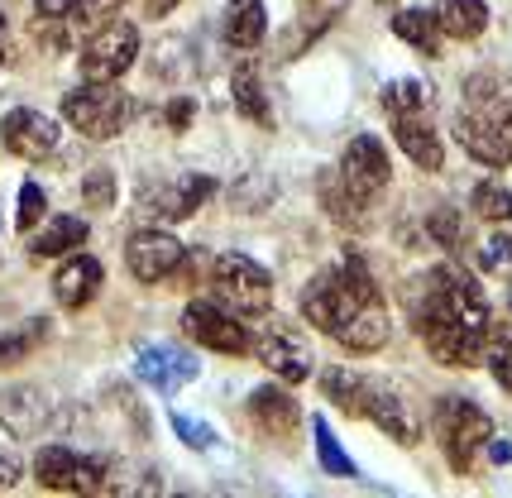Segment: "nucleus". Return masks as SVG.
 Returning a JSON list of instances; mask_svg holds the SVG:
<instances>
[{"mask_svg": "<svg viewBox=\"0 0 512 498\" xmlns=\"http://www.w3.org/2000/svg\"><path fill=\"white\" fill-rule=\"evenodd\" d=\"M120 5H125V0H77V15H82L87 24H96V29H101V20H106V15H115Z\"/></svg>", "mask_w": 512, "mask_h": 498, "instance_id": "c9c22d12", "label": "nucleus"}, {"mask_svg": "<svg viewBox=\"0 0 512 498\" xmlns=\"http://www.w3.org/2000/svg\"><path fill=\"white\" fill-rule=\"evenodd\" d=\"M101 278H106L101 259H91V254H72L63 269H58V278H53V297H58V307H67V312L87 307L91 297H96V288H101Z\"/></svg>", "mask_w": 512, "mask_h": 498, "instance_id": "a211bd4d", "label": "nucleus"}, {"mask_svg": "<svg viewBox=\"0 0 512 498\" xmlns=\"http://www.w3.org/2000/svg\"><path fill=\"white\" fill-rule=\"evenodd\" d=\"M125 264L139 283H163L182 264V245L168 230H134L130 245H125Z\"/></svg>", "mask_w": 512, "mask_h": 498, "instance_id": "9d476101", "label": "nucleus"}, {"mask_svg": "<svg viewBox=\"0 0 512 498\" xmlns=\"http://www.w3.org/2000/svg\"><path fill=\"white\" fill-rule=\"evenodd\" d=\"M503 264H512V235H489L484 240V249H479V269H503Z\"/></svg>", "mask_w": 512, "mask_h": 498, "instance_id": "f704fd0d", "label": "nucleus"}, {"mask_svg": "<svg viewBox=\"0 0 512 498\" xmlns=\"http://www.w3.org/2000/svg\"><path fill=\"white\" fill-rule=\"evenodd\" d=\"M211 293L216 302H225L230 312H240V317H259L268 312V302H273V283H268V273L245 259V254H216L211 259Z\"/></svg>", "mask_w": 512, "mask_h": 498, "instance_id": "f03ea898", "label": "nucleus"}, {"mask_svg": "<svg viewBox=\"0 0 512 498\" xmlns=\"http://www.w3.org/2000/svg\"><path fill=\"white\" fill-rule=\"evenodd\" d=\"M388 307H383V297H374V302H359L350 317L340 321V331H335V340L350 350V355H374V350H383L388 345Z\"/></svg>", "mask_w": 512, "mask_h": 498, "instance_id": "4468645a", "label": "nucleus"}, {"mask_svg": "<svg viewBox=\"0 0 512 498\" xmlns=\"http://www.w3.org/2000/svg\"><path fill=\"white\" fill-rule=\"evenodd\" d=\"M393 139H398L402 154L417 163V168H426V173H436V168L446 163V144H441L436 125H431L422 111H417V115H398V120H393Z\"/></svg>", "mask_w": 512, "mask_h": 498, "instance_id": "dca6fc26", "label": "nucleus"}, {"mask_svg": "<svg viewBox=\"0 0 512 498\" xmlns=\"http://www.w3.org/2000/svg\"><path fill=\"white\" fill-rule=\"evenodd\" d=\"M264 29H268L264 0H230V10H225V44L249 53V48L264 44Z\"/></svg>", "mask_w": 512, "mask_h": 498, "instance_id": "aec40b11", "label": "nucleus"}, {"mask_svg": "<svg viewBox=\"0 0 512 498\" xmlns=\"http://www.w3.org/2000/svg\"><path fill=\"white\" fill-rule=\"evenodd\" d=\"M436 24L450 39H479L489 24V5L484 0H441L436 5Z\"/></svg>", "mask_w": 512, "mask_h": 498, "instance_id": "4be33fe9", "label": "nucleus"}, {"mask_svg": "<svg viewBox=\"0 0 512 498\" xmlns=\"http://www.w3.org/2000/svg\"><path fill=\"white\" fill-rule=\"evenodd\" d=\"M58 139H63L58 135V120H48L34 106H15V111H5V120H0V144L24 163L48 159L58 149Z\"/></svg>", "mask_w": 512, "mask_h": 498, "instance_id": "0eeeda50", "label": "nucleus"}, {"mask_svg": "<svg viewBox=\"0 0 512 498\" xmlns=\"http://www.w3.org/2000/svg\"><path fill=\"white\" fill-rule=\"evenodd\" d=\"M364 374H355V369H326L321 374V388H326V398H331L335 408H345V412H364Z\"/></svg>", "mask_w": 512, "mask_h": 498, "instance_id": "393cba45", "label": "nucleus"}, {"mask_svg": "<svg viewBox=\"0 0 512 498\" xmlns=\"http://www.w3.org/2000/svg\"><path fill=\"white\" fill-rule=\"evenodd\" d=\"M20 470H24V465L15 460V455H10V451H0V494L20 484Z\"/></svg>", "mask_w": 512, "mask_h": 498, "instance_id": "4c0bfd02", "label": "nucleus"}, {"mask_svg": "<svg viewBox=\"0 0 512 498\" xmlns=\"http://www.w3.org/2000/svg\"><path fill=\"white\" fill-rule=\"evenodd\" d=\"M312 436H316V460H321V470L335 479H355V460L345 455V446L335 441V431L326 427V417H312Z\"/></svg>", "mask_w": 512, "mask_h": 498, "instance_id": "a878e982", "label": "nucleus"}, {"mask_svg": "<svg viewBox=\"0 0 512 498\" xmlns=\"http://www.w3.org/2000/svg\"><path fill=\"white\" fill-rule=\"evenodd\" d=\"M426 230H431V240H436L441 249H455L460 245V235H465V221H460L455 206H436V211L426 216Z\"/></svg>", "mask_w": 512, "mask_h": 498, "instance_id": "c756f323", "label": "nucleus"}, {"mask_svg": "<svg viewBox=\"0 0 512 498\" xmlns=\"http://www.w3.org/2000/svg\"><path fill=\"white\" fill-rule=\"evenodd\" d=\"M29 355V336H0V369H10V364H20Z\"/></svg>", "mask_w": 512, "mask_h": 498, "instance_id": "e433bc0d", "label": "nucleus"}, {"mask_svg": "<svg viewBox=\"0 0 512 498\" xmlns=\"http://www.w3.org/2000/svg\"><path fill=\"white\" fill-rule=\"evenodd\" d=\"M393 178V168H388V154H383V144L374 135H359L350 139V149H345V159H340V182L355 192V202H374L383 187Z\"/></svg>", "mask_w": 512, "mask_h": 498, "instance_id": "6e6552de", "label": "nucleus"}, {"mask_svg": "<svg viewBox=\"0 0 512 498\" xmlns=\"http://www.w3.org/2000/svg\"><path fill=\"white\" fill-rule=\"evenodd\" d=\"M249 417H254V427L264 431L268 441H283V436H292L297 403L288 398V388H254L249 393Z\"/></svg>", "mask_w": 512, "mask_h": 498, "instance_id": "6ab92c4d", "label": "nucleus"}, {"mask_svg": "<svg viewBox=\"0 0 512 498\" xmlns=\"http://www.w3.org/2000/svg\"><path fill=\"white\" fill-rule=\"evenodd\" d=\"M53 422V403L44 398V388L34 384H15L0 388V427L10 431L15 441H29Z\"/></svg>", "mask_w": 512, "mask_h": 498, "instance_id": "9b49d317", "label": "nucleus"}, {"mask_svg": "<svg viewBox=\"0 0 512 498\" xmlns=\"http://www.w3.org/2000/svg\"><path fill=\"white\" fill-rule=\"evenodd\" d=\"M34 479L48 494H96L106 489V460L77 455L72 446H44L34 455Z\"/></svg>", "mask_w": 512, "mask_h": 498, "instance_id": "20e7f679", "label": "nucleus"}, {"mask_svg": "<svg viewBox=\"0 0 512 498\" xmlns=\"http://www.w3.org/2000/svg\"><path fill=\"white\" fill-rule=\"evenodd\" d=\"M44 211H48L44 187H39V182H24L20 197H15V226H20V230L39 226V221H44Z\"/></svg>", "mask_w": 512, "mask_h": 498, "instance_id": "2f4dec72", "label": "nucleus"}, {"mask_svg": "<svg viewBox=\"0 0 512 498\" xmlns=\"http://www.w3.org/2000/svg\"><path fill=\"white\" fill-rule=\"evenodd\" d=\"M474 211H479L484 221H508L512 216V192L508 187H498V182H479V187H474Z\"/></svg>", "mask_w": 512, "mask_h": 498, "instance_id": "c85d7f7f", "label": "nucleus"}, {"mask_svg": "<svg viewBox=\"0 0 512 498\" xmlns=\"http://www.w3.org/2000/svg\"><path fill=\"white\" fill-rule=\"evenodd\" d=\"M235 106H240V115L245 120H254V125H268V101H264V87H259V77L254 72H235Z\"/></svg>", "mask_w": 512, "mask_h": 498, "instance_id": "bb28decb", "label": "nucleus"}, {"mask_svg": "<svg viewBox=\"0 0 512 498\" xmlns=\"http://www.w3.org/2000/svg\"><path fill=\"white\" fill-rule=\"evenodd\" d=\"M436 431H441V446H446L450 465L455 470H469L474 455L489 446L493 422L484 408H474L469 398H441L436 403Z\"/></svg>", "mask_w": 512, "mask_h": 498, "instance_id": "7ed1b4c3", "label": "nucleus"}, {"mask_svg": "<svg viewBox=\"0 0 512 498\" xmlns=\"http://www.w3.org/2000/svg\"><path fill=\"white\" fill-rule=\"evenodd\" d=\"M426 340V350L436 355L441 364H450V369H469V364H479V355H484V331H469V326H460V321H426V326H417Z\"/></svg>", "mask_w": 512, "mask_h": 498, "instance_id": "ddd939ff", "label": "nucleus"}, {"mask_svg": "<svg viewBox=\"0 0 512 498\" xmlns=\"http://www.w3.org/2000/svg\"><path fill=\"white\" fill-rule=\"evenodd\" d=\"M383 106H388V115L398 120V115H417L426 106L422 101V82H388V91H383Z\"/></svg>", "mask_w": 512, "mask_h": 498, "instance_id": "7c9ffc66", "label": "nucleus"}, {"mask_svg": "<svg viewBox=\"0 0 512 498\" xmlns=\"http://www.w3.org/2000/svg\"><path fill=\"white\" fill-rule=\"evenodd\" d=\"M455 139L465 144L469 159H479L484 168H508L512 163V130L498 125V120H489V115L465 111L455 120Z\"/></svg>", "mask_w": 512, "mask_h": 498, "instance_id": "f8f14e48", "label": "nucleus"}, {"mask_svg": "<svg viewBox=\"0 0 512 498\" xmlns=\"http://www.w3.org/2000/svg\"><path fill=\"white\" fill-rule=\"evenodd\" d=\"M34 5H39L44 20H63L67 10H77V0H34Z\"/></svg>", "mask_w": 512, "mask_h": 498, "instance_id": "ea45409f", "label": "nucleus"}, {"mask_svg": "<svg viewBox=\"0 0 512 498\" xmlns=\"http://www.w3.org/2000/svg\"><path fill=\"white\" fill-rule=\"evenodd\" d=\"M484 355H489L493 379L512 393V326H489V340H484Z\"/></svg>", "mask_w": 512, "mask_h": 498, "instance_id": "cd10ccee", "label": "nucleus"}, {"mask_svg": "<svg viewBox=\"0 0 512 498\" xmlns=\"http://www.w3.org/2000/svg\"><path fill=\"white\" fill-rule=\"evenodd\" d=\"M134 374L149 388H158L163 398H173L178 388H187L197 379L201 364L192 360L187 350H178V345H144V350L134 355Z\"/></svg>", "mask_w": 512, "mask_h": 498, "instance_id": "1a4fd4ad", "label": "nucleus"}, {"mask_svg": "<svg viewBox=\"0 0 512 498\" xmlns=\"http://www.w3.org/2000/svg\"><path fill=\"white\" fill-rule=\"evenodd\" d=\"M211 192H216V182L206 178V173H182V178H173L168 197H163V206H158V216H168V221H187V216H192Z\"/></svg>", "mask_w": 512, "mask_h": 498, "instance_id": "5701e85b", "label": "nucleus"}, {"mask_svg": "<svg viewBox=\"0 0 512 498\" xmlns=\"http://www.w3.org/2000/svg\"><path fill=\"white\" fill-rule=\"evenodd\" d=\"M182 331L206 345V350H216V355H245L249 350V326H240V317L225 307V302H192L187 312H182Z\"/></svg>", "mask_w": 512, "mask_h": 498, "instance_id": "423d86ee", "label": "nucleus"}, {"mask_svg": "<svg viewBox=\"0 0 512 498\" xmlns=\"http://www.w3.org/2000/svg\"><path fill=\"white\" fill-rule=\"evenodd\" d=\"M364 412H369L393 441H402V446H417V441H422V427H417L412 408H407L402 393H393L388 384H364Z\"/></svg>", "mask_w": 512, "mask_h": 498, "instance_id": "2eb2a0df", "label": "nucleus"}, {"mask_svg": "<svg viewBox=\"0 0 512 498\" xmlns=\"http://www.w3.org/2000/svg\"><path fill=\"white\" fill-rule=\"evenodd\" d=\"M254 350H259V364H268L278 379H288V384L312 379V350H307L297 336H288V331H268V336H259Z\"/></svg>", "mask_w": 512, "mask_h": 498, "instance_id": "f3484780", "label": "nucleus"}, {"mask_svg": "<svg viewBox=\"0 0 512 498\" xmlns=\"http://www.w3.org/2000/svg\"><path fill=\"white\" fill-rule=\"evenodd\" d=\"M139 58V29L134 24H101L82 48V77L87 82H120Z\"/></svg>", "mask_w": 512, "mask_h": 498, "instance_id": "39448f33", "label": "nucleus"}, {"mask_svg": "<svg viewBox=\"0 0 512 498\" xmlns=\"http://www.w3.org/2000/svg\"><path fill=\"white\" fill-rule=\"evenodd\" d=\"M63 120L87 139H115L130 125V96L115 82H87L63 96Z\"/></svg>", "mask_w": 512, "mask_h": 498, "instance_id": "f257e3e1", "label": "nucleus"}, {"mask_svg": "<svg viewBox=\"0 0 512 498\" xmlns=\"http://www.w3.org/2000/svg\"><path fill=\"white\" fill-rule=\"evenodd\" d=\"M168 125H173V130H187V125H192V101H187V96H182L178 106H168Z\"/></svg>", "mask_w": 512, "mask_h": 498, "instance_id": "58836bf2", "label": "nucleus"}, {"mask_svg": "<svg viewBox=\"0 0 512 498\" xmlns=\"http://www.w3.org/2000/svg\"><path fill=\"white\" fill-rule=\"evenodd\" d=\"M168 422H173V431H178L192 451H211V446H216V431L206 427V422H197V417H187V412H168Z\"/></svg>", "mask_w": 512, "mask_h": 498, "instance_id": "72a5a7b5", "label": "nucleus"}, {"mask_svg": "<svg viewBox=\"0 0 512 498\" xmlns=\"http://www.w3.org/2000/svg\"><path fill=\"white\" fill-rule=\"evenodd\" d=\"M82 197H87L91 211H111L115 206V173L111 168H91L87 182H82Z\"/></svg>", "mask_w": 512, "mask_h": 498, "instance_id": "473e14b6", "label": "nucleus"}, {"mask_svg": "<svg viewBox=\"0 0 512 498\" xmlns=\"http://www.w3.org/2000/svg\"><path fill=\"white\" fill-rule=\"evenodd\" d=\"M87 245V221L82 216H58V221H48L34 240H29V254H39V259H58V254H72V249Z\"/></svg>", "mask_w": 512, "mask_h": 498, "instance_id": "412c9836", "label": "nucleus"}, {"mask_svg": "<svg viewBox=\"0 0 512 498\" xmlns=\"http://www.w3.org/2000/svg\"><path fill=\"white\" fill-rule=\"evenodd\" d=\"M393 34H398L402 44H412L417 53H436L441 48V24H436V15H426V10H402V15H393Z\"/></svg>", "mask_w": 512, "mask_h": 498, "instance_id": "b1692460", "label": "nucleus"}, {"mask_svg": "<svg viewBox=\"0 0 512 498\" xmlns=\"http://www.w3.org/2000/svg\"><path fill=\"white\" fill-rule=\"evenodd\" d=\"M0 63H5V48H0Z\"/></svg>", "mask_w": 512, "mask_h": 498, "instance_id": "a19ab883", "label": "nucleus"}]
</instances>
